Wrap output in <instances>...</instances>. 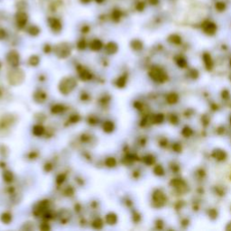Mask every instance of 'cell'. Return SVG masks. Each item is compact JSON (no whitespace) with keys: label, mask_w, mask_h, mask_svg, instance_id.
<instances>
[{"label":"cell","mask_w":231,"mask_h":231,"mask_svg":"<svg viewBox=\"0 0 231 231\" xmlns=\"http://www.w3.org/2000/svg\"><path fill=\"white\" fill-rule=\"evenodd\" d=\"M3 178H4L5 182H11L13 181V179H14V176H13L12 173H10V172H5L4 174H3Z\"/></svg>","instance_id":"f1b7e54d"},{"label":"cell","mask_w":231,"mask_h":231,"mask_svg":"<svg viewBox=\"0 0 231 231\" xmlns=\"http://www.w3.org/2000/svg\"><path fill=\"white\" fill-rule=\"evenodd\" d=\"M79 75L82 80H89L91 79V73L84 68H81V71H79Z\"/></svg>","instance_id":"4fadbf2b"},{"label":"cell","mask_w":231,"mask_h":231,"mask_svg":"<svg viewBox=\"0 0 231 231\" xmlns=\"http://www.w3.org/2000/svg\"><path fill=\"white\" fill-rule=\"evenodd\" d=\"M40 62V59L37 55H33L29 58V64L31 66H37Z\"/></svg>","instance_id":"484cf974"},{"label":"cell","mask_w":231,"mask_h":231,"mask_svg":"<svg viewBox=\"0 0 231 231\" xmlns=\"http://www.w3.org/2000/svg\"><path fill=\"white\" fill-rule=\"evenodd\" d=\"M14 19H16V23L19 28H24L27 25L29 18L27 13L25 10H19L14 16Z\"/></svg>","instance_id":"5b68a950"},{"label":"cell","mask_w":231,"mask_h":231,"mask_svg":"<svg viewBox=\"0 0 231 231\" xmlns=\"http://www.w3.org/2000/svg\"><path fill=\"white\" fill-rule=\"evenodd\" d=\"M1 220H2L3 223H5V224H6V225L9 224V223L12 221V216H11V214L8 213V212L3 213L2 216H1Z\"/></svg>","instance_id":"cb8c5ba5"},{"label":"cell","mask_w":231,"mask_h":231,"mask_svg":"<svg viewBox=\"0 0 231 231\" xmlns=\"http://www.w3.org/2000/svg\"><path fill=\"white\" fill-rule=\"evenodd\" d=\"M203 60H204V62H205V64L207 66V68L208 69H210L211 68V66H212V62H211V58L210 56L205 53L204 56H203Z\"/></svg>","instance_id":"83f0119b"},{"label":"cell","mask_w":231,"mask_h":231,"mask_svg":"<svg viewBox=\"0 0 231 231\" xmlns=\"http://www.w3.org/2000/svg\"><path fill=\"white\" fill-rule=\"evenodd\" d=\"M126 84V76L125 75H122L119 77L117 81H116V85L117 88H124Z\"/></svg>","instance_id":"44dd1931"},{"label":"cell","mask_w":231,"mask_h":231,"mask_svg":"<svg viewBox=\"0 0 231 231\" xmlns=\"http://www.w3.org/2000/svg\"><path fill=\"white\" fill-rule=\"evenodd\" d=\"M71 120H72V123H76L79 120V117L78 116H73L71 117Z\"/></svg>","instance_id":"b9f144b4"},{"label":"cell","mask_w":231,"mask_h":231,"mask_svg":"<svg viewBox=\"0 0 231 231\" xmlns=\"http://www.w3.org/2000/svg\"><path fill=\"white\" fill-rule=\"evenodd\" d=\"M94 1H95L97 4H99V5H102L104 2H106V0H94Z\"/></svg>","instance_id":"7bdbcfd3"},{"label":"cell","mask_w":231,"mask_h":231,"mask_svg":"<svg viewBox=\"0 0 231 231\" xmlns=\"http://www.w3.org/2000/svg\"><path fill=\"white\" fill-rule=\"evenodd\" d=\"M6 60H7V62H8L9 65L12 66L13 68H14V67H17L18 64H19V62H20L19 53L16 51H9L8 53H7Z\"/></svg>","instance_id":"52a82bcc"},{"label":"cell","mask_w":231,"mask_h":231,"mask_svg":"<svg viewBox=\"0 0 231 231\" xmlns=\"http://www.w3.org/2000/svg\"><path fill=\"white\" fill-rule=\"evenodd\" d=\"M204 31L208 34H213L216 32V25L212 23H207L204 25Z\"/></svg>","instance_id":"ac0fdd59"},{"label":"cell","mask_w":231,"mask_h":231,"mask_svg":"<svg viewBox=\"0 0 231 231\" xmlns=\"http://www.w3.org/2000/svg\"><path fill=\"white\" fill-rule=\"evenodd\" d=\"M131 47L134 49V50H136V51H139L143 48V42L139 41V40H133L131 42Z\"/></svg>","instance_id":"603a6c76"},{"label":"cell","mask_w":231,"mask_h":231,"mask_svg":"<svg viewBox=\"0 0 231 231\" xmlns=\"http://www.w3.org/2000/svg\"><path fill=\"white\" fill-rule=\"evenodd\" d=\"M65 178H66V176H65L64 174H60V175L57 177V179H56L57 183H58V184L62 183V182H64V180H65Z\"/></svg>","instance_id":"d590c367"},{"label":"cell","mask_w":231,"mask_h":231,"mask_svg":"<svg viewBox=\"0 0 231 231\" xmlns=\"http://www.w3.org/2000/svg\"><path fill=\"white\" fill-rule=\"evenodd\" d=\"M182 135H183L185 137H189V136H191L192 135V130H191L190 127H187V126H186V127H184V128L182 129Z\"/></svg>","instance_id":"d6a6232c"},{"label":"cell","mask_w":231,"mask_h":231,"mask_svg":"<svg viewBox=\"0 0 231 231\" xmlns=\"http://www.w3.org/2000/svg\"><path fill=\"white\" fill-rule=\"evenodd\" d=\"M41 229H42V230H45V229H50V227H49L48 225H47V226H44V227H43V225H42V226L41 227Z\"/></svg>","instance_id":"ee69618b"},{"label":"cell","mask_w":231,"mask_h":231,"mask_svg":"<svg viewBox=\"0 0 231 231\" xmlns=\"http://www.w3.org/2000/svg\"><path fill=\"white\" fill-rule=\"evenodd\" d=\"M27 32L30 35H32V36H37L40 33H41V29L35 25H30L27 29Z\"/></svg>","instance_id":"5bb4252c"},{"label":"cell","mask_w":231,"mask_h":231,"mask_svg":"<svg viewBox=\"0 0 231 231\" xmlns=\"http://www.w3.org/2000/svg\"><path fill=\"white\" fill-rule=\"evenodd\" d=\"M51 50V47L50 44H45V46H44V51H45V53H50Z\"/></svg>","instance_id":"f35d334b"},{"label":"cell","mask_w":231,"mask_h":231,"mask_svg":"<svg viewBox=\"0 0 231 231\" xmlns=\"http://www.w3.org/2000/svg\"><path fill=\"white\" fill-rule=\"evenodd\" d=\"M105 163H106V165L108 167H114L117 165V161H116V159L114 157H108V158L106 159Z\"/></svg>","instance_id":"4316f807"},{"label":"cell","mask_w":231,"mask_h":231,"mask_svg":"<svg viewBox=\"0 0 231 231\" xmlns=\"http://www.w3.org/2000/svg\"><path fill=\"white\" fill-rule=\"evenodd\" d=\"M171 184H172V186H173L175 189H178V190H182L186 188L185 182L182 180H173Z\"/></svg>","instance_id":"2e32d148"},{"label":"cell","mask_w":231,"mask_h":231,"mask_svg":"<svg viewBox=\"0 0 231 231\" xmlns=\"http://www.w3.org/2000/svg\"><path fill=\"white\" fill-rule=\"evenodd\" d=\"M163 121V116L159 114V115H156L154 118V122L156 123V124H160Z\"/></svg>","instance_id":"e575fe53"},{"label":"cell","mask_w":231,"mask_h":231,"mask_svg":"<svg viewBox=\"0 0 231 231\" xmlns=\"http://www.w3.org/2000/svg\"><path fill=\"white\" fill-rule=\"evenodd\" d=\"M92 226H93L95 228L99 229V228H101L103 227V222H102V220H101L100 219H95V220L93 221Z\"/></svg>","instance_id":"4dcf8cb0"},{"label":"cell","mask_w":231,"mask_h":231,"mask_svg":"<svg viewBox=\"0 0 231 231\" xmlns=\"http://www.w3.org/2000/svg\"><path fill=\"white\" fill-rule=\"evenodd\" d=\"M46 94L44 93V92H42V91H41V90H39V91H37V92H35L34 93V100L36 101V102H43L44 100L46 99Z\"/></svg>","instance_id":"e0dca14e"},{"label":"cell","mask_w":231,"mask_h":231,"mask_svg":"<svg viewBox=\"0 0 231 231\" xmlns=\"http://www.w3.org/2000/svg\"><path fill=\"white\" fill-rule=\"evenodd\" d=\"M105 50H106V53H108V54H114L116 53L117 50H118V46L117 44L114 42H109L106 44L105 46Z\"/></svg>","instance_id":"9c48e42d"},{"label":"cell","mask_w":231,"mask_h":231,"mask_svg":"<svg viewBox=\"0 0 231 231\" xmlns=\"http://www.w3.org/2000/svg\"><path fill=\"white\" fill-rule=\"evenodd\" d=\"M5 36H6V32L5 31L4 29H0V40H3L5 38Z\"/></svg>","instance_id":"8d00e7d4"},{"label":"cell","mask_w":231,"mask_h":231,"mask_svg":"<svg viewBox=\"0 0 231 231\" xmlns=\"http://www.w3.org/2000/svg\"><path fill=\"white\" fill-rule=\"evenodd\" d=\"M178 64H179V66H180V67H184L186 65V61H185L184 59L181 58L180 61L178 62Z\"/></svg>","instance_id":"74e56055"},{"label":"cell","mask_w":231,"mask_h":231,"mask_svg":"<svg viewBox=\"0 0 231 231\" xmlns=\"http://www.w3.org/2000/svg\"><path fill=\"white\" fill-rule=\"evenodd\" d=\"M86 45H87V43H86V41L84 39H81L77 43V47L78 49L80 50H84L86 48Z\"/></svg>","instance_id":"836d02e7"},{"label":"cell","mask_w":231,"mask_h":231,"mask_svg":"<svg viewBox=\"0 0 231 231\" xmlns=\"http://www.w3.org/2000/svg\"><path fill=\"white\" fill-rule=\"evenodd\" d=\"M230 122H231V117H230Z\"/></svg>","instance_id":"7dc6e473"},{"label":"cell","mask_w":231,"mask_h":231,"mask_svg":"<svg viewBox=\"0 0 231 231\" xmlns=\"http://www.w3.org/2000/svg\"><path fill=\"white\" fill-rule=\"evenodd\" d=\"M54 51H55L56 55L59 58L65 59V58H67V57L70 55V53H71V48H70V46L67 43L62 42V43L58 44V45L54 48Z\"/></svg>","instance_id":"277c9868"},{"label":"cell","mask_w":231,"mask_h":231,"mask_svg":"<svg viewBox=\"0 0 231 231\" xmlns=\"http://www.w3.org/2000/svg\"><path fill=\"white\" fill-rule=\"evenodd\" d=\"M64 110V107L61 104H56L53 108H51V112L53 114H60Z\"/></svg>","instance_id":"d4e9b609"},{"label":"cell","mask_w":231,"mask_h":231,"mask_svg":"<svg viewBox=\"0 0 231 231\" xmlns=\"http://www.w3.org/2000/svg\"><path fill=\"white\" fill-rule=\"evenodd\" d=\"M114 128H115V125L111 121H106L105 123L103 124V130L105 131L106 133L113 132Z\"/></svg>","instance_id":"ffe728a7"},{"label":"cell","mask_w":231,"mask_h":231,"mask_svg":"<svg viewBox=\"0 0 231 231\" xmlns=\"http://www.w3.org/2000/svg\"><path fill=\"white\" fill-rule=\"evenodd\" d=\"M179 99V97L176 93H170L167 98H166V100L169 104H175Z\"/></svg>","instance_id":"7402d4cb"},{"label":"cell","mask_w":231,"mask_h":231,"mask_svg":"<svg viewBox=\"0 0 231 231\" xmlns=\"http://www.w3.org/2000/svg\"><path fill=\"white\" fill-rule=\"evenodd\" d=\"M213 157L217 159L218 161H224L227 158V154L225 151L220 150V149H217L213 152Z\"/></svg>","instance_id":"7c38bea8"},{"label":"cell","mask_w":231,"mask_h":231,"mask_svg":"<svg viewBox=\"0 0 231 231\" xmlns=\"http://www.w3.org/2000/svg\"><path fill=\"white\" fill-rule=\"evenodd\" d=\"M77 82L73 78H65L60 82L59 89L63 95H68L75 88Z\"/></svg>","instance_id":"7a4b0ae2"},{"label":"cell","mask_w":231,"mask_h":231,"mask_svg":"<svg viewBox=\"0 0 231 231\" xmlns=\"http://www.w3.org/2000/svg\"><path fill=\"white\" fill-rule=\"evenodd\" d=\"M117 221V215L114 213H108L106 216V222L108 223V225H115Z\"/></svg>","instance_id":"9a60e30c"},{"label":"cell","mask_w":231,"mask_h":231,"mask_svg":"<svg viewBox=\"0 0 231 231\" xmlns=\"http://www.w3.org/2000/svg\"><path fill=\"white\" fill-rule=\"evenodd\" d=\"M144 162L146 163V165H153V163L154 162V156H152V155H146L145 157L144 158Z\"/></svg>","instance_id":"1f68e13d"},{"label":"cell","mask_w":231,"mask_h":231,"mask_svg":"<svg viewBox=\"0 0 231 231\" xmlns=\"http://www.w3.org/2000/svg\"><path fill=\"white\" fill-rule=\"evenodd\" d=\"M154 173L156 174V175H159V176H162L165 174V170L161 166V165H156L154 169Z\"/></svg>","instance_id":"f546056e"},{"label":"cell","mask_w":231,"mask_h":231,"mask_svg":"<svg viewBox=\"0 0 231 231\" xmlns=\"http://www.w3.org/2000/svg\"><path fill=\"white\" fill-rule=\"evenodd\" d=\"M102 47H103V43L99 39H94L90 42V43H89V48L94 51L101 50Z\"/></svg>","instance_id":"30bf717a"},{"label":"cell","mask_w":231,"mask_h":231,"mask_svg":"<svg viewBox=\"0 0 231 231\" xmlns=\"http://www.w3.org/2000/svg\"><path fill=\"white\" fill-rule=\"evenodd\" d=\"M227 229H228V230H231V223H229V224H228V226L227 227Z\"/></svg>","instance_id":"f6af8a7d"},{"label":"cell","mask_w":231,"mask_h":231,"mask_svg":"<svg viewBox=\"0 0 231 231\" xmlns=\"http://www.w3.org/2000/svg\"><path fill=\"white\" fill-rule=\"evenodd\" d=\"M150 77L157 82H165L167 80V75L166 73L163 71L162 69L158 68V67H153L149 72Z\"/></svg>","instance_id":"3957f363"},{"label":"cell","mask_w":231,"mask_h":231,"mask_svg":"<svg viewBox=\"0 0 231 231\" xmlns=\"http://www.w3.org/2000/svg\"><path fill=\"white\" fill-rule=\"evenodd\" d=\"M230 66H231V61H230Z\"/></svg>","instance_id":"bcb514c9"},{"label":"cell","mask_w":231,"mask_h":231,"mask_svg":"<svg viewBox=\"0 0 231 231\" xmlns=\"http://www.w3.org/2000/svg\"><path fill=\"white\" fill-rule=\"evenodd\" d=\"M80 2L82 5H88L92 2V0H80Z\"/></svg>","instance_id":"ab89813d"},{"label":"cell","mask_w":231,"mask_h":231,"mask_svg":"<svg viewBox=\"0 0 231 231\" xmlns=\"http://www.w3.org/2000/svg\"><path fill=\"white\" fill-rule=\"evenodd\" d=\"M153 199H154V202L155 204H157L159 207H161V206H162L163 204H165V200H166V198H165V194H163L161 191L157 190V191H155L154 192Z\"/></svg>","instance_id":"ba28073f"},{"label":"cell","mask_w":231,"mask_h":231,"mask_svg":"<svg viewBox=\"0 0 231 231\" xmlns=\"http://www.w3.org/2000/svg\"><path fill=\"white\" fill-rule=\"evenodd\" d=\"M33 133L34 135L36 136H42V134L44 133V128L43 126L41 125H35L34 127H33Z\"/></svg>","instance_id":"d6986e66"},{"label":"cell","mask_w":231,"mask_h":231,"mask_svg":"<svg viewBox=\"0 0 231 231\" xmlns=\"http://www.w3.org/2000/svg\"><path fill=\"white\" fill-rule=\"evenodd\" d=\"M123 16V12L119 8H114L111 12V19L114 22H119Z\"/></svg>","instance_id":"8fae6325"},{"label":"cell","mask_w":231,"mask_h":231,"mask_svg":"<svg viewBox=\"0 0 231 231\" xmlns=\"http://www.w3.org/2000/svg\"><path fill=\"white\" fill-rule=\"evenodd\" d=\"M81 31H82L84 34H87V33L89 31V26H88V25H84V26H82V30H81Z\"/></svg>","instance_id":"60d3db41"},{"label":"cell","mask_w":231,"mask_h":231,"mask_svg":"<svg viewBox=\"0 0 231 231\" xmlns=\"http://www.w3.org/2000/svg\"><path fill=\"white\" fill-rule=\"evenodd\" d=\"M47 23L51 29V31L54 33H59L62 29V20L58 17H49L47 19Z\"/></svg>","instance_id":"8992f818"},{"label":"cell","mask_w":231,"mask_h":231,"mask_svg":"<svg viewBox=\"0 0 231 231\" xmlns=\"http://www.w3.org/2000/svg\"><path fill=\"white\" fill-rule=\"evenodd\" d=\"M25 80V73L21 69H18L17 67H14L10 71L7 73V80L9 84L13 86L20 85Z\"/></svg>","instance_id":"6da1fadb"}]
</instances>
